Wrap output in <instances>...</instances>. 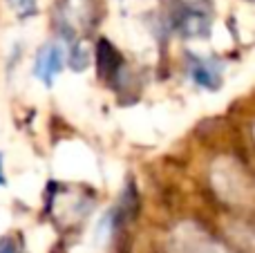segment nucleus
Wrapping results in <instances>:
<instances>
[{
  "label": "nucleus",
  "instance_id": "nucleus-5",
  "mask_svg": "<svg viewBox=\"0 0 255 253\" xmlns=\"http://www.w3.org/2000/svg\"><path fill=\"white\" fill-rule=\"evenodd\" d=\"M4 184V175H2V161H0V186Z\"/></svg>",
  "mask_w": 255,
  "mask_h": 253
},
{
  "label": "nucleus",
  "instance_id": "nucleus-3",
  "mask_svg": "<svg viewBox=\"0 0 255 253\" xmlns=\"http://www.w3.org/2000/svg\"><path fill=\"white\" fill-rule=\"evenodd\" d=\"M9 4H11L13 11L22 18L36 13V0H9Z\"/></svg>",
  "mask_w": 255,
  "mask_h": 253
},
{
  "label": "nucleus",
  "instance_id": "nucleus-2",
  "mask_svg": "<svg viewBox=\"0 0 255 253\" xmlns=\"http://www.w3.org/2000/svg\"><path fill=\"white\" fill-rule=\"evenodd\" d=\"M190 74H193V79L197 81L199 85H204V88H208V90H215L222 81L220 70H217L211 61H202V58H197V61L193 63Z\"/></svg>",
  "mask_w": 255,
  "mask_h": 253
},
{
  "label": "nucleus",
  "instance_id": "nucleus-1",
  "mask_svg": "<svg viewBox=\"0 0 255 253\" xmlns=\"http://www.w3.org/2000/svg\"><path fill=\"white\" fill-rule=\"evenodd\" d=\"M63 63H65V54H63L61 45L56 43L45 45L43 49H38V56H36L34 76L38 81H43L45 85H52L56 74L63 70Z\"/></svg>",
  "mask_w": 255,
  "mask_h": 253
},
{
  "label": "nucleus",
  "instance_id": "nucleus-4",
  "mask_svg": "<svg viewBox=\"0 0 255 253\" xmlns=\"http://www.w3.org/2000/svg\"><path fill=\"white\" fill-rule=\"evenodd\" d=\"M0 253H16L13 242L11 240H2V242H0Z\"/></svg>",
  "mask_w": 255,
  "mask_h": 253
}]
</instances>
